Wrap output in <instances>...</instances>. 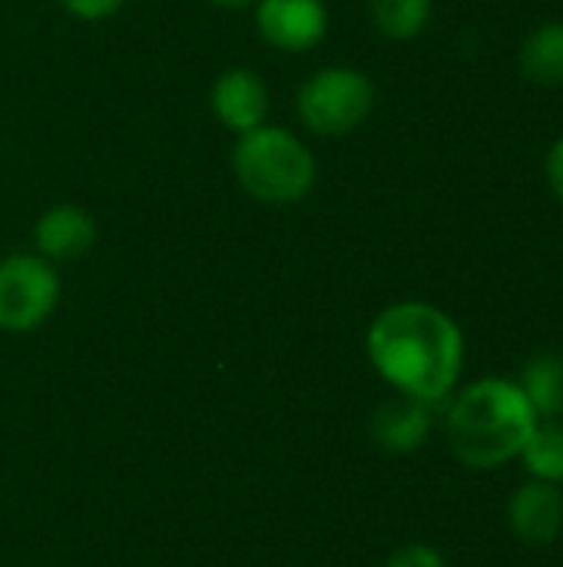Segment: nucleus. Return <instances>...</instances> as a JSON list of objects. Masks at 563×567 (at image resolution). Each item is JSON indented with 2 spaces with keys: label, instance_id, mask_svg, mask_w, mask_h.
<instances>
[{
  "label": "nucleus",
  "instance_id": "nucleus-1",
  "mask_svg": "<svg viewBox=\"0 0 563 567\" xmlns=\"http://www.w3.org/2000/svg\"><path fill=\"white\" fill-rule=\"evenodd\" d=\"M372 369L405 399L438 405L455 395L465 372V332L431 302H395L365 336Z\"/></svg>",
  "mask_w": 563,
  "mask_h": 567
},
{
  "label": "nucleus",
  "instance_id": "nucleus-2",
  "mask_svg": "<svg viewBox=\"0 0 563 567\" xmlns=\"http://www.w3.org/2000/svg\"><path fill=\"white\" fill-rule=\"evenodd\" d=\"M538 412L521 392L518 379L488 375L465 385L445 415L448 449L451 455L475 472H494L521 458L528 445Z\"/></svg>",
  "mask_w": 563,
  "mask_h": 567
},
{
  "label": "nucleus",
  "instance_id": "nucleus-3",
  "mask_svg": "<svg viewBox=\"0 0 563 567\" xmlns=\"http://www.w3.org/2000/svg\"><path fill=\"white\" fill-rule=\"evenodd\" d=\"M236 183L259 203L289 206L312 193L319 166L312 150L285 126L262 123L232 146Z\"/></svg>",
  "mask_w": 563,
  "mask_h": 567
},
{
  "label": "nucleus",
  "instance_id": "nucleus-4",
  "mask_svg": "<svg viewBox=\"0 0 563 567\" xmlns=\"http://www.w3.org/2000/svg\"><path fill=\"white\" fill-rule=\"evenodd\" d=\"M295 106L305 130L338 140L372 116L375 83L355 66H322L299 86Z\"/></svg>",
  "mask_w": 563,
  "mask_h": 567
},
{
  "label": "nucleus",
  "instance_id": "nucleus-5",
  "mask_svg": "<svg viewBox=\"0 0 563 567\" xmlns=\"http://www.w3.org/2000/svg\"><path fill=\"white\" fill-rule=\"evenodd\" d=\"M60 302V276L40 252H13L0 259V329L33 332Z\"/></svg>",
  "mask_w": 563,
  "mask_h": 567
},
{
  "label": "nucleus",
  "instance_id": "nucleus-6",
  "mask_svg": "<svg viewBox=\"0 0 563 567\" xmlns=\"http://www.w3.org/2000/svg\"><path fill=\"white\" fill-rule=\"evenodd\" d=\"M256 30L282 53H305L325 40L329 10L322 0H259Z\"/></svg>",
  "mask_w": 563,
  "mask_h": 567
},
{
  "label": "nucleus",
  "instance_id": "nucleus-7",
  "mask_svg": "<svg viewBox=\"0 0 563 567\" xmlns=\"http://www.w3.org/2000/svg\"><path fill=\"white\" fill-rule=\"evenodd\" d=\"M508 528L528 548H551L563 535L561 485L524 482L508 502Z\"/></svg>",
  "mask_w": 563,
  "mask_h": 567
},
{
  "label": "nucleus",
  "instance_id": "nucleus-8",
  "mask_svg": "<svg viewBox=\"0 0 563 567\" xmlns=\"http://www.w3.org/2000/svg\"><path fill=\"white\" fill-rule=\"evenodd\" d=\"M209 103H212L216 120L229 133L242 136V133L265 123V116H269V86L256 70L232 66V70L219 73V80L212 83Z\"/></svg>",
  "mask_w": 563,
  "mask_h": 567
},
{
  "label": "nucleus",
  "instance_id": "nucleus-9",
  "mask_svg": "<svg viewBox=\"0 0 563 567\" xmlns=\"http://www.w3.org/2000/svg\"><path fill=\"white\" fill-rule=\"evenodd\" d=\"M37 252L50 262H70L93 249L96 243V223L93 216L76 203H56L50 206L37 226H33Z\"/></svg>",
  "mask_w": 563,
  "mask_h": 567
},
{
  "label": "nucleus",
  "instance_id": "nucleus-10",
  "mask_svg": "<svg viewBox=\"0 0 563 567\" xmlns=\"http://www.w3.org/2000/svg\"><path fill=\"white\" fill-rule=\"evenodd\" d=\"M431 425H435V415H431V405L425 402H415V399H405L398 395L395 402H385L375 419H372V435L382 449L388 452H415L428 442L431 435Z\"/></svg>",
  "mask_w": 563,
  "mask_h": 567
},
{
  "label": "nucleus",
  "instance_id": "nucleus-11",
  "mask_svg": "<svg viewBox=\"0 0 563 567\" xmlns=\"http://www.w3.org/2000/svg\"><path fill=\"white\" fill-rule=\"evenodd\" d=\"M521 392L528 395L531 409L538 412L541 422H561L563 419V355L557 352H541L534 355L521 379Z\"/></svg>",
  "mask_w": 563,
  "mask_h": 567
},
{
  "label": "nucleus",
  "instance_id": "nucleus-12",
  "mask_svg": "<svg viewBox=\"0 0 563 567\" xmlns=\"http://www.w3.org/2000/svg\"><path fill=\"white\" fill-rule=\"evenodd\" d=\"M521 70L538 86H563V20L538 27L524 40Z\"/></svg>",
  "mask_w": 563,
  "mask_h": 567
},
{
  "label": "nucleus",
  "instance_id": "nucleus-13",
  "mask_svg": "<svg viewBox=\"0 0 563 567\" xmlns=\"http://www.w3.org/2000/svg\"><path fill=\"white\" fill-rule=\"evenodd\" d=\"M521 465L534 482L563 485V425L538 422L528 445L521 449Z\"/></svg>",
  "mask_w": 563,
  "mask_h": 567
},
{
  "label": "nucleus",
  "instance_id": "nucleus-14",
  "mask_svg": "<svg viewBox=\"0 0 563 567\" xmlns=\"http://www.w3.org/2000/svg\"><path fill=\"white\" fill-rule=\"evenodd\" d=\"M372 23L388 40H415L431 20V0H368Z\"/></svg>",
  "mask_w": 563,
  "mask_h": 567
},
{
  "label": "nucleus",
  "instance_id": "nucleus-15",
  "mask_svg": "<svg viewBox=\"0 0 563 567\" xmlns=\"http://www.w3.org/2000/svg\"><path fill=\"white\" fill-rule=\"evenodd\" d=\"M385 567H448V565H445V558H441V551H438V548L415 542V545H402V548L385 561Z\"/></svg>",
  "mask_w": 563,
  "mask_h": 567
},
{
  "label": "nucleus",
  "instance_id": "nucleus-16",
  "mask_svg": "<svg viewBox=\"0 0 563 567\" xmlns=\"http://www.w3.org/2000/svg\"><path fill=\"white\" fill-rule=\"evenodd\" d=\"M63 10L76 20H106L123 10L126 0H60Z\"/></svg>",
  "mask_w": 563,
  "mask_h": 567
},
{
  "label": "nucleus",
  "instance_id": "nucleus-17",
  "mask_svg": "<svg viewBox=\"0 0 563 567\" xmlns=\"http://www.w3.org/2000/svg\"><path fill=\"white\" fill-rule=\"evenodd\" d=\"M544 173H548V183H551L554 196L563 203V136L551 146L548 163H544Z\"/></svg>",
  "mask_w": 563,
  "mask_h": 567
},
{
  "label": "nucleus",
  "instance_id": "nucleus-18",
  "mask_svg": "<svg viewBox=\"0 0 563 567\" xmlns=\"http://www.w3.org/2000/svg\"><path fill=\"white\" fill-rule=\"evenodd\" d=\"M212 7H222V10H249V7H256L259 0H209Z\"/></svg>",
  "mask_w": 563,
  "mask_h": 567
}]
</instances>
